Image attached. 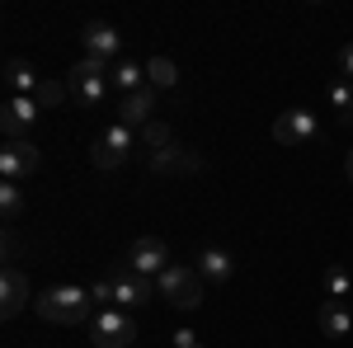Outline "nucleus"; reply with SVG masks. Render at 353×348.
I'll return each instance as SVG.
<instances>
[{
	"instance_id": "obj_1",
	"label": "nucleus",
	"mask_w": 353,
	"mask_h": 348,
	"mask_svg": "<svg viewBox=\"0 0 353 348\" xmlns=\"http://www.w3.org/2000/svg\"><path fill=\"white\" fill-rule=\"evenodd\" d=\"M33 311L48 325H81L94 311V296H90V287H52L33 301Z\"/></svg>"
},
{
	"instance_id": "obj_2",
	"label": "nucleus",
	"mask_w": 353,
	"mask_h": 348,
	"mask_svg": "<svg viewBox=\"0 0 353 348\" xmlns=\"http://www.w3.org/2000/svg\"><path fill=\"white\" fill-rule=\"evenodd\" d=\"M156 292H161V301H170L174 311H198V306H203V278H198L193 264H170L161 278H156Z\"/></svg>"
},
{
	"instance_id": "obj_3",
	"label": "nucleus",
	"mask_w": 353,
	"mask_h": 348,
	"mask_svg": "<svg viewBox=\"0 0 353 348\" xmlns=\"http://www.w3.org/2000/svg\"><path fill=\"white\" fill-rule=\"evenodd\" d=\"M66 85L76 90V99H81L85 108H94V104H104V94L113 90V66L99 61V57H81V61L71 66Z\"/></svg>"
},
{
	"instance_id": "obj_4",
	"label": "nucleus",
	"mask_w": 353,
	"mask_h": 348,
	"mask_svg": "<svg viewBox=\"0 0 353 348\" xmlns=\"http://www.w3.org/2000/svg\"><path fill=\"white\" fill-rule=\"evenodd\" d=\"M90 339H94V348H132L137 316L132 311H118V306H104V311H94V320H90Z\"/></svg>"
},
{
	"instance_id": "obj_5",
	"label": "nucleus",
	"mask_w": 353,
	"mask_h": 348,
	"mask_svg": "<svg viewBox=\"0 0 353 348\" xmlns=\"http://www.w3.org/2000/svg\"><path fill=\"white\" fill-rule=\"evenodd\" d=\"M137 146V132L132 127H123V123H109L104 132L94 136V146H90V165L94 170H123L128 156H132Z\"/></svg>"
},
{
	"instance_id": "obj_6",
	"label": "nucleus",
	"mask_w": 353,
	"mask_h": 348,
	"mask_svg": "<svg viewBox=\"0 0 353 348\" xmlns=\"http://www.w3.org/2000/svg\"><path fill=\"white\" fill-rule=\"evenodd\" d=\"M316 136H321V123H316L311 108H288V113L273 118V141L278 146H311Z\"/></svg>"
},
{
	"instance_id": "obj_7",
	"label": "nucleus",
	"mask_w": 353,
	"mask_h": 348,
	"mask_svg": "<svg viewBox=\"0 0 353 348\" xmlns=\"http://www.w3.org/2000/svg\"><path fill=\"white\" fill-rule=\"evenodd\" d=\"M151 296H161L156 292V278H141V273H132L128 264L113 273V306H118V311H141Z\"/></svg>"
},
{
	"instance_id": "obj_8",
	"label": "nucleus",
	"mask_w": 353,
	"mask_h": 348,
	"mask_svg": "<svg viewBox=\"0 0 353 348\" xmlns=\"http://www.w3.org/2000/svg\"><path fill=\"white\" fill-rule=\"evenodd\" d=\"M170 264H174V259H170V245H165L161 236H137L132 249H128V268L141 273V278H161Z\"/></svg>"
},
{
	"instance_id": "obj_9",
	"label": "nucleus",
	"mask_w": 353,
	"mask_h": 348,
	"mask_svg": "<svg viewBox=\"0 0 353 348\" xmlns=\"http://www.w3.org/2000/svg\"><path fill=\"white\" fill-rule=\"evenodd\" d=\"M38 99H28V94H10L5 108H0V132L10 136V141H24L33 132V123H38Z\"/></svg>"
},
{
	"instance_id": "obj_10",
	"label": "nucleus",
	"mask_w": 353,
	"mask_h": 348,
	"mask_svg": "<svg viewBox=\"0 0 353 348\" xmlns=\"http://www.w3.org/2000/svg\"><path fill=\"white\" fill-rule=\"evenodd\" d=\"M38 161H43V156H38V146H33V141H5V146H0V179H10V184H24L28 174H33V170H38Z\"/></svg>"
},
{
	"instance_id": "obj_11",
	"label": "nucleus",
	"mask_w": 353,
	"mask_h": 348,
	"mask_svg": "<svg viewBox=\"0 0 353 348\" xmlns=\"http://www.w3.org/2000/svg\"><path fill=\"white\" fill-rule=\"evenodd\" d=\"M81 43H85V57H99V61H123V38H118V28L113 24H85V33H81Z\"/></svg>"
},
{
	"instance_id": "obj_12",
	"label": "nucleus",
	"mask_w": 353,
	"mask_h": 348,
	"mask_svg": "<svg viewBox=\"0 0 353 348\" xmlns=\"http://www.w3.org/2000/svg\"><path fill=\"white\" fill-rule=\"evenodd\" d=\"M156 99H161L156 85H146V90H137V94H123V104H118V123L132 127V132H141V127L151 123V113H156Z\"/></svg>"
},
{
	"instance_id": "obj_13",
	"label": "nucleus",
	"mask_w": 353,
	"mask_h": 348,
	"mask_svg": "<svg viewBox=\"0 0 353 348\" xmlns=\"http://www.w3.org/2000/svg\"><path fill=\"white\" fill-rule=\"evenodd\" d=\"M24 306H28V278L14 264H5V273H0V316L14 320Z\"/></svg>"
},
{
	"instance_id": "obj_14",
	"label": "nucleus",
	"mask_w": 353,
	"mask_h": 348,
	"mask_svg": "<svg viewBox=\"0 0 353 348\" xmlns=\"http://www.w3.org/2000/svg\"><path fill=\"white\" fill-rule=\"evenodd\" d=\"M198 170H203V161L193 156L189 146H179V141L151 156V174H198Z\"/></svg>"
},
{
	"instance_id": "obj_15",
	"label": "nucleus",
	"mask_w": 353,
	"mask_h": 348,
	"mask_svg": "<svg viewBox=\"0 0 353 348\" xmlns=\"http://www.w3.org/2000/svg\"><path fill=\"white\" fill-rule=\"evenodd\" d=\"M198 278L203 283H231V273H236V259L226 254V249H217V245H208L203 254H198Z\"/></svg>"
},
{
	"instance_id": "obj_16",
	"label": "nucleus",
	"mask_w": 353,
	"mask_h": 348,
	"mask_svg": "<svg viewBox=\"0 0 353 348\" xmlns=\"http://www.w3.org/2000/svg\"><path fill=\"white\" fill-rule=\"evenodd\" d=\"M316 320H321V329H325L330 339H349V329H353V316H349L344 301H325Z\"/></svg>"
},
{
	"instance_id": "obj_17",
	"label": "nucleus",
	"mask_w": 353,
	"mask_h": 348,
	"mask_svg": "<svg viewBox=\"0 0 353 348\" xmlns=\"http://www.w3.org/2000/svg\"><path fill=\"white\" fill-rule=\"evenodd\" d=\"M5 85H10L14 94H28V99H33V90L43 85V76H38L28 61H5Z\"/></svg>"
},
{
	"instance_id": "obj_18",
	"label": "nucleus",
	"mask_w": 353,
	"mask_h": 348,
	"mask_svg": "<svg viewBox=\"0 0 353 348\" xmlns=\"http://www.w3.org/2000/svg\"><path fill=\"white\" fill-rule=\"evenodd\" d=\"M113 90H123V94L146 90V66H137V61H113Z\"/></svg>"
},
{
	"instance_id": "obj_19",
	"label": "nucleus",
	"mask_w": 353,
	"mask_h": 348,
	"mask_svg": "<svg viewBox=\"0 0 353 348\" xmlns=\"http://www.w3.org/2000/svg\"><path fill=\"white\" fill-rule=\"evenodd\" d=\"M146 85H156V90H174V85H179V66H174L170 57H151V61H146Z\"/></svg>"
},
{
	"instance_id": "obj_20",
	"label": "nucleus",
	"mask_w": 353,
	"mask_h": 348,
	"mask_svg": "<svg viewBox=\"0 0 353 348\" xmlns=\"http://www.w3.org/2000/svg\"><path fill=\"white\" fill-rule=\"evenodd\" d=\"M0 216L14 226L19 216H24V188L19 184H10V179H0Z\"/></svg>"
},
{
	"instance_id": "obj_21",
	"label": "nucleus",
	"mask_w": 353,
	"mask_h": 348,
	"mask_svg": "<svg viewBox=\"0 0 353 348\" xmlns=\"http://www.w3.org/2000/svg\"><path fill=\"white\" fill-rule=\"evenodd\" d=\"M141 146L156 156V151H165V146H174V132H170V123H161V118H151L146 127H141Z\"/></svg>"
},
{
	"instance_id": "obj_22",
	"label": "nucleus",
	"mask_w": 353,
	"mask_h": 348,
	"mask_svg": "<svg viewBox=\"0 0 353 348\" xmlns=\"http://www.w3.org/2000/svg\"><path fill=\"white\" fill-rule=\"evenodd\" d=\"M325 94H330V108L339 113V123H353V85L349 81H334Z\"/></svg>"
},
{
	"instance_id": "obj_23",
	"label": "nucleus",
	"mask_w": 353,
	"mask_h": 348,
	"mask_svg": "<svg viewBox=\"0 0 353 348\" xmlns=\"http://www.w3.org/2000/svg\"><path fill=\"white\" fill-rule=\"evenodd\" d=\"M325 292H330V301H349V292H353V273L349 268H325Z\"/></svg>"
},
{
	"instance_id": "obj_24",
	"label": "nucleus",
	"mask_w": 353,
	"mask_h": 348,
	"mask_svg": "<svg viewBox=\"0 0 353 348\" xmlns=\"http://www.w3.org/2000/svg\"><path fill=\"white\" fill-rule=\"evenodd\" d=\"M33 99H38V108H57L61 99H66V85L61 81H43L38 90H33Z\"/></svg>"
},
{
	"instance_id": "obj_25",
	"label": "nucleus",
	"mask_w": 353,
	"mask_h": 348,
	"mask_svg": "<svg viewBox=\"0 0 353 348\" xmlns=\"http://www.w3.org/2000/svg\"><path fill=\"white\" fill-rule=\"evenodd\" d=\"M90 296H94V306L104 311V306H113V278H99L94 287H90Z\"/></svg>"
},
{
	"instance_id": "obj_26",
	"label": "nucleus",
	"mask_w": 353,
	"mask_h": 348,
	"mask_svg": "<svg viewBox=\"0 0 353 348\" xmlns=\"http://www.w3.org/2000/svg\"><path fill=\"white\" fill-rule=\"evenodd\" d=\"M339 76L353 85V43H344V48H339Z\"/></svg>"
},
{
	"instance_id": "obj_27",
	"label": "nucleus",
	"mask_w": 353,
	"mask_h": 348,
	"mask_svg": "<svg viewBox=\"0 0 353 348\" xmlns=\"http://www.w3.org/2000/svg\"><path fill=\"white\" fill-rule=\"evenodd\" d=\"M174 348H198V334H193V329H179V334H174Z\"/></svg>"
},
{
	"instance_id": "obj_28",
	"label": "nucleus",
	"mask_w": 353,
	"mask_h": 348,
	"mask_svg": "<svg viewBox=\"0 0 353 348\" xmlns=\"http://www.w3.org/2000/svg\"><path fill=\"white\" fill-rule=\"evenodd\" d=\"M344 170H349V184H353V151H349V161H344Z\"/></svg>"
},
{
	"instance_id": "obj_29",
	"label": "nucleus",
	"mask_w": 353,
	"mask_h": 348,
	"mask_svg": "<svg viewBox=\"0 0 353 348\" xmlns=\"http://www.w3.org/2000/svg\"><path fill=\"white\" fill-rule=\"evenodd\" d=\"M198 348H208V344H198Z\"/></svg>"
}]
</instances>
